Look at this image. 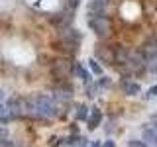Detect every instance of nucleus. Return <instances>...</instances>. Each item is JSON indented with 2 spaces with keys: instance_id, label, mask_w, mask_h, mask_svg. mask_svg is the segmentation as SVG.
Segmentation results:
<instances>
[{
  "instance_id": "obj_1",
  "label": "nucleus",
  "mask_w": 157,
  "mask_h": 147,
  "mask_svg": "<svg viewBox=\"0 0 157 147\" xmlns=\"http://www.w3.org/2000/svg\"><path fill=\"white\" fill-rule=\"evenodd\" d=\"M33 102V114L45 118V120H53V118L61 116V106L53 100L51 94H41V92H33L29 94Z\"/></svg>"
},
{
  "instance_id": "obj_2",
  "label": "nucleus",
  "mask_w": 157,
  "mask_h": 147,
  "mask_svg": "<svg viewBox=\"0 0 157 147\" xmlns=\"http://www.w3.org/2000/svg\"><path fill=\"white\" fill-rule=\"evenodd\" d=\"M73 67H75V59L73 57H57L55 61L51 63V77L55 82H63V81H69L73 77Z\"/></svg>"
},
{
  "instance_id": "obj_3",
  "label": "nucleus",
  "mask_w": 157,
  "mask_h": 147,
  "mask_svg": "<svg viewBox=\"0 0 157 147\" xmlns=\"http://www.w3.org/2000/svg\"><path fill=\"white\" fill-rule=\"evenodd\" d=\"M86 24H88V28L102 39H106L112 32L110 20H108V16L104 12H86Z\"/></svg>"
},
{
  "instance_id": "obj_4",
  "label": "nucleus",
  "mask_w": 157,
  "mask_h": 147,
  "mask_svg": "<svg viewBox=\"0 0 157 147\" xmlns=\"http://www.w3.org/2000/svg\"><path fill=\"white\" fill-rule=\"evenodd\" d=\"M47 22L57 29V33H61V32H65V29L73 28L75 12H73V10H61V12H57V14H49Z\"/></svg>"
},
{
  "instance_id": "obj_5",
  "label": "nucleus",
  "mask_w": 157,
  "mask_h": 147,
  "mask_svg": "<svg viewBox=\"0 0 157 147\" xmlns=\"http://www.w3.org/2000/svg\"><path fill=\"white\" fill-rule=\"evenodd\" d=\"M94 59H96L98 63H104V65H114V47L96 45V49H94Z\"/></svg>"
},
{
  "instance_id": "obj_6",
  "label": "nucleus",
  "mask_w": 157,
  "mask_h": 147,
  "mask_svg": "<svg viewBox=\"0 0 157 147\" xmlns=\"http://www.w3.org/2000/svg\"><path fill=\"white\" fill-rule=\"evenodd\" d=\"M120 90L124 92L126 96H137V94H141V85H140V82H136V81H132L130 77H122Z\"/></svg>"
},
{
  "instance_id": "obj_7",
  "label": "nucleus",
  "mask_w": 157,
  "mask_h": 147,
  "mask_svg": "<svg viewBox=\"0 0 157 147\" xmlns=\"http://www.w3.org/2000/svg\"><path fill=\"white\" fill-rule=\"evenodd\" d=\"M102 120H104L102 110H100L98 106H92L90 112H88V118H86V127H88V131H94L96 127L102 124Z\"/></svg>"
},
{
  "instance_id": "obj_8",
  "label": "nucleus",
  "mask_w": 157,
  "mask_h": 147,
  "mask_svg": "<svg viewBox=\"0 0 157 147\" xmlns=\"http://www.w3.org/2000/svg\"><path fill=\"white\" fill-rule=\"evenodd\" d=\"M73 77H77V78H81L82 82H92L94 78H92V73L88 71V69L82 65V63H78V61H75V67H73Z\"/></svg>"
},
{
  "instance_id": "obj_9",
  "label": "nucleus",
  "mask_w": 157,
  "mask_h": 147,
  "mask_svg": "<svg viewBox=\"0 0 157 147\" xmlns=\"http://www.w3.org/2000/svg\"><path fill=\"white\" fill-rule=\"evenodd\" d=\"M59 37H65L71 43H75V45H81V43H82V33L78 32L77 28H69V29H65V32H61Z\"/></svg>"
},
{
  "instance_id": "obj_10",
  "label": "nucleus",
  "mask_w": 157,
  "mask_h": 147,
  "mask_svg": "<svg viewBox=\"0 0 157 147\" xmlns=\"http://www.w3.org/2000/svg\"><path fill=\"white\" fill-rule=\"evenodd\" d=\"M141 137H144V143L147 147H157V131L153 127H144V131H141Z\"/></svg>"
},
{
  "instance_id": "obj_11",
  "label": "nucleus",
  "mask_w": 157,
  "mask_h": 147,
  "mask_svg": "<svg viewBox=\"0 0 157 147\" xmlns=\"http://www.w3.org/2000/svg\"><path fill=\"white\" fill-rule=\"evenodd\" d=\"M73 108H75V120L77 122H86V118H88V106L85 104V102H75L73 104Z\"/></svg>"
},
{
  "instance_id": "obj_12",
  "label": "nucleus",
  "mask_w": 157,
  "mask_h": 147,
  "mask_svg": "<svg viewBox=\"0 0 157 147\" xmlns=\"http://www.w3.org/2000/svg\"><path fill=\"white\" fill-rule=\"evenodd\" d=\"M108 0H90L86 6V12H104Z\"/></svg>"
},
{
  "instance_id": "obj_13",
  "label": "nucleus",
  "mask_w": 157,
  "mask_h": 147,
  "mask_svg": "<svg viewBox=\"0 0 157 147\" xmlns=\"http://www.w3.org/2000/svg\"><path fill=\"white\" fill-rule=\"evenodd\" d=\"M98 92H100V88H98V85H96L94 81H92V82H86V85H85V96L88 98V100L96 98Z\"/></svg>"
},
{
  "instance_id": "obj_14",
  "label": "nucleus",
  "mask_w": 157,
  "mask_h": 147,
  "mask_svg": "<svg viewBox=\"0 0 157 147\" xmlns=\"http://www.w3.org/2000/svg\"><path fill=\"white\" fill-rule=\"evenodd\" d=\"M86 63H88V67H86V69H88V71H90V73H92V75H96V77H100V75H102V73H104V69H102V65H100V63H98V61H96V59H94V57H92V59H88V61H86Z\"/></svg>"
},
{
  "instance_id": "obj_15",
  "label": "nucleus",
  "mask_w": 157,
  "mask_h": 147,
  "mask_svg": "<svg viewBox=\"0 0 157 147\" xmlns=\"http://www.w3.org/2000/svg\"><path fill=\"white\" fill-rule=\"evenodd\" d=\"M145 71H149V73H153V75H157V57L147 59V63H145Z\"/></svg>"
},
{
  "instance_id": "obj_16",
  "label": "nucleus",
  "mask_w": 157,
  "mask_h": 147,
  "mask_svg": "<svg viewBox=\"0 0 157 147\" xmlns=\"http://www.w3.org/2000/svg\"><path fill=\"white\" fill-rule=\"evenodd\" d=\"M96 85H98V88H108L112 85V78L110 77H106V75H100V78H98V81H94Z\"/></svg>"
},
{
  "instance_id": "obj_17",
  "label": "nucleus",
  "mask_w": 157,
  "mask_h": 147,
  "mask_svg": "<svg viewBox=\"0 0 157 147\" xmlns=\"http://www.w3.org/2000/svg\"><path fill=\"white\" fill-rule=\"evenodd\" d=\"M63 145H65V137L63 135H57V137L49 139V147H63Z\"/></svg>"
},
{
  "instance_id": "obj_18",
  "label": "nucleus",
  "mask_w": 157,
  "mask_h": 147,
  "mask_svg": "<svg viewBox=\"0 0 157 147\" xmlns=\"http://www.w3.org/2000/svg\"><path fill=\"white\" fill-rule=\"evenodd\" d=\"M128 147H147L141 139H130L128 141Z\"/></svg>"
},
{
  "instance_id": "obj_19",
  "label": "nucleus",
  "mask_w": 157,
  "mask_h": 147,
  "mask_svg": "<svg viewBox=\"0 0 157 147\" xmlns=\"http://www.w3.org/2000/svg\"><path fill=\"white\" fill-rule=\"evenodd\" d=\"M153 96H157V85H155V86H151L144 98H145V100H149V98H153Z\"/></svg>"
},
{
  "instance_id": "obj_20",
  "label": "nucleus",
  "mask_w": 157,
  "mask_h": 147,
  "mask_svg": "<svg viewBox=\"0 0 157 147\" xmlns=\"http://www.w3.org/2000/svg\"><path fill=\"white\" fill-rule=\"evenodd\" d=\"M2 147H18V145L14 143V141H10V139H6V137H4V141H2Z\"/></svg>"
},
{
  "instance_id": "obj_21",
  "label": "nucleus",
  "mask_w": 157,
  "mask_h": 147,
  "mask_svg": "<svg viewBox=\"0 0 157 147\" xmlns=\"http://www.w3.org/2000/svg\"><path fill=\"white\" fill-rule=\"evenodd\" d=\"M6 98H8V94H6V92L2 90V88H0V102H4V100H6Z\"/></svg>"
},
{
  "instance_id": "obj_22",
  "label": "nucleus",
  "mask_w": 157,
  "mask_h": 147,
  "mask_svg": "<svg viewBox=\"0 0 157 147\" xmlns=\"http://www.w3.org/2000/svg\"><path fill=\"white\" fill-rule=\"evenodd\" d=\"M102 147H116V145H114V141L108 139V141H104V145H102Z\"/></svg>"
},
{
  "instance_id": "obj_23",
  "label": "nucleus",
  "mask_w": 157,
  "mask_h": 147,
  "mask_svg": "<svg viewBox=\"0 0 157 147\" xmlns=\"http://www.w3.org/2000/svg\"><path fill=\"white\" fill-rule=\"evenodd\" d=\"M151 127H153V130L157 131V118H153V122H151Z\"/></svg>"
}]
</instances>
